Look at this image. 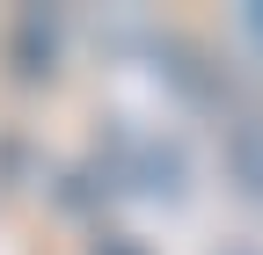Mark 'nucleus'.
<instances>
[{
    "label": "nucleus",
    "mask_w": 263,
    "mask_h": 255,
    "mask_svg": "<svg viewBox=\"0 0 263 255\" xmlns=\"http://www.w3.org/2000/svg\"><path fill=\"white\" fill-rule=\"evenodd\" d=\"M103 182L132 189V197H154V204H183L190 197V153L176 139H154V132H110Z\"/></svg>",
    "instance_id": "f257e3e1"
},
{
    "label": "nucleus",
    "mask_w": 263,
    "mask_h": 255,
    "mask_svg": "<svg viewBox=\"0 0 263 255\" xmlns=\"http://www.w3.org/2000/svg\"><path fill=\"white\" fill-rule=\"evenodd\" d=\"M219 161H227V182H234V197L263 204V117H227Z\"/></svg>",
    "instance_id": "f03ea898"
},
{
    "label": "nucleus",
    "mask_w": 263,
    "mask_h": 255,
    "mask_svg": "<svg viewBox=\"0 0 263 255\" xmlns=\"http://www.w3.org/2000/svg\"><path fill=\"white\" fill-rule=\"evenodd\" d=\"M88 255H146V241H132V233H95Z\"/></svg>",
    "instance_id": "7ed1b4c3"
},
{
    "label": "nucleus",
    "mask_w": 263,
    "mask_h": 255,
    "mask_svg": "<svg viewBox=\"0 0 263 255\" xmlns=\"http://www.w3.org/2000/svg\"><path fill=\"white\" fill-rule=\"evenodd\" d=\"M241 37H249V44L263 51V8H241Z\"/></svg>",
    "instance_id": "20e7f679"
},
{
    "label": "nucleus",
    "mask_w": 263,
    "mask_h": 255,
    "mask_svg": "<svg viewBox=\"0 0 263 255\" xmlns=\"http://www.w3.org/2000/svg\"><path fill=\"white\" fill-rule=\"evenodd\" d=\"M227 255H256V248H227Z\"/></svg>",
    "instance_id": "39448f33"
}]
</instances>
